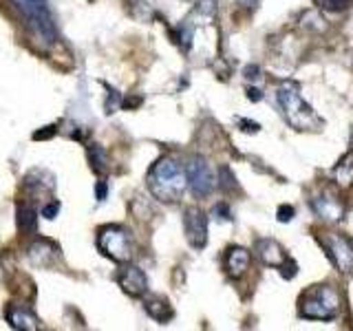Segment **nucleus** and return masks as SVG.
Here are the masks:
<instances>
[{
	"mask_svg": "<svg viewBox=\"0 0 353 331\" xmlns=\"http://www.w3.org/2000/svg\"><path fill=\"white\" fill-rule=\"evenodd\" d=\"M188 174L183 172L181 163L170 157H163L152 166L148 174V188L150 192L159 199V201H179L181 194L185 192Z\"/></svg>",
	"mask_w": 353,
	"mask_h": 331,
	"instance_id": "nucleus-1",
	"label": "nucleus"
},
{
	"mask_svg": "<svg viewBox=\"0 0 353 331\" xmlns=\"http://www.w3.org/2000/svg\"><path fill=\"white\" fill-rule=\"evenodd\" d=\"M340 314V294L331 285H316L301 298V316L309 320H334Z\"/></svg>",
	"mask_w": 353,
	"mask_h": 331,
	"instance_id": "nucleus-2",
	"label": "nucleus"
},
{
	"mask_svg": "<svg viewBox=\"0 0 353 331\" xmlns=\"http://www.w3.org/2000/svg\"><path fill=\"white\" fill-rule=\"evenodd\" d=\"M279 102L283 106L285 119L296 130H316L320 126L318 115L312 110V106L305 104V99L294 84H285L279 88Z\"/></svg>",
	"mask_w": 353,
	"mask_h": 331,
	"instance_id": "nucleus-3",
	"label": "nucleus"
},
{
	"mask_svg": "<svg viewBox=\"0 0 353 331\" xmlns=\"http://www.w3.org/2000/svg\"><path fill=\"white\" fill-rule=\"evenodd\" d=\"M42 42H55V22L47 0H11Z\"/></svg>",
	"mask_w": 353,
	"mask_h": 331,
	"instance_id": "nucleus-4",
	"label": "nucleus"
},
{
	"mask_svg": "<svg viewBox=\"0 0 353 331\" xmlns=\"http://www.w3.org/2000/svg\"><path fill=\"white\" fill-rule=\"evenodd\" d=\"M97 248L102 250V254H106L108 259H113L117 263H128L132 257V241L130 234L124 228L110 225L99 230L97 237Z\"/></svg>",
	"mask_w": 353,
	"mask_h": 331,
	"instance_id": "nucleus-5",
	"label": "nucleus"
},
{
	"mask_svg": "<svg viewBox=\"0 0 353 331\" xmlns=\"http://www.w3.org/2000/svg\"><path fill=\"white\" fill-rule=\"evenodd\" d=\"M320 243H323V248L327 250L331 263L336 265V268L340 272H353V245L351 241L336 234V232H327V234L320 239Z\"/></svg>",
	"mask_w": 353,
	"mask_h": 331,
	"instance_id": "nucleus-6",
	"label": "nucleus"
},
{
	"mask_svg": "<svg viewBox=\"0 0 353 331\" xmlns=\"http://www.w3.org/2000/svg\"><path fill=\"white\" fill-rule=\"evenodd\" d=\"M185 174H188V185H190V190L196 199H205L216 188L214 174L210 170L205 159L194 157L190 163H188Z\"/></svg>",
	"mask_w": 353,
	"mask_h": 331,
	"instance_id": "nucleus-7",
	"label": "nucleus"
},
{
	"mask_svg": "<svg viewBox=\"0 0 353 331\" xmlns=\"http://www.w3.org/2000/svg\"><path fill=\"white\" fill-rule=\"evenodd\" d=\"M183 230H185V237L190 241V245L201 250L205 248L208 243V219L201 210L190 208L183 217Z\"/></svg>",
	"mask_w": 353,
	"mask_h": 331,
	"instance_id": "nucleus-8",
	"label": "nucleus"
},
{
	"mask_svg": "<svg viewBox=\"0 0 353 331\" xmlns=\"http://www.w3.org/2000/svg\"><path fill=\"white\" fill-rule=\"evenodd\" d=\"M119 287L130 296H141L143 292L148 290V281H146V274H143L139 268L135 265H128V268L121 270L119 274Z\"/></svg>",
	"mask_w": 353,
	"mask_h": 331,
	"instance_id": "nucleus-9",
	"label": "nucleus"
},
{
	"mask_svg": "<svg viewBox=\"0 0 353 331\" xmlns=\"http://www.w3.org/2000/svg\"><path fill=\"white\" fill-rule=\"evenodd\" d=\"M256 257L265 263L270 265V268H283V263L287 261V254L285 250L281 248V243H276L274 239H261L256 241Z\"/></svg>",
	"mask_w": 353,
	"mask_h": 331,
	"instance_id": "nucleus-10",
	"label": "nucleus"
},
{
	"mask_svg": "<svg viewBox=\"0 0 353 331\" xmlns=\"http://www.w3.org/2000/svg\"><path fill=\"white\" fill-rule=\"evenodd\" d=\"M314 210L320 219L325 221H340L345 217V205L340 203V199L336 194H320L314 199Z\"/></svg>",
	"mask_w": 353,
	"mask_h": 331,
	"instance_id": "nucleus-11",
	"label": "nucleus"
},
{
	"mask_svg": "<svg viewBox=\"0 0 353 331\" xmlns=\"http://www.w3.org/2000/svg\"><path fill=\"white\" fill-rule=\"evenodd\" d=\"M60 259L58 248L49 241H38L29 248V261L36 268H51V265Z\"/></svg>",
	"mask_w": 353,
	"mask_h": 331,
	"instance_id": "nucleus-12",
	"label": "nucleus"
},
{
	"mask_svg": "<svg viewBox=\"0 0 353 331\" xmlns=\"http://www.w3.org/2000/svg\"><path fill=\"white\" fill-rule=\"evenodd\" d=\"M250 268V252L243 250V248H232L228 250L225 254V270L230 276H234V279H239V276H243L248 272Z\"/></svg>",
	"mask_w": 353,
	"mask_h": 331,
	"instance_id": "nucleus-13",
	"label": "nucleus"
},
{
	"mask_svg": "<svg viewBox=\"0 0 353 331\" xmlns=\"http://www.w3.org/2000/svg\"><path fill=\"white\" fill-rule=\"evenodd\" d=\"M7 320L14 329H38L40 327L38 318L33 316L29 309L20 307V305H14V307L7 309Z\"/></svg>",
	"mask_w": 353,
	"mask_h": 331,
	"instance_id": "nucleus-14",
	"label": "nucleus"
},
{
	"mask_svg": "<svg viewBox=\"0 0 353 331\" xmlns=\"http://www.w3.org/2000/svg\"><path fill=\"white\" fill-rule=\"evenodd\" d=\"M143 307H146L148 316L157 320V323H168V320L174 316L172 307L161 296H150V298H146V301H143Z\"/></svg>",
	"mask_w": 353,
	"mask_h": 331,
	"instance_id": "nucleus-15",
	"label": "nucleus"
},
{
	"mask_svg": "<svg viewBox=\"0 0 353 331\" xmlns=\"http://www.w3.org/2000/svg\"><path fill=\"white\" fill-rule=\"evenodd\" d=\"M16 223H18V230L20 232H25V234H31V232L38 228L36 208H31L27 203L18 205V219H16Z\"/></svg>",
	"mask_w": 353,
	"mask_h": 331,
	"instance_id": "nucleus-16",
	"label": "nucleus"
},
{
	"mask_svg": "<svg viewBox=\"0 0 353 331\" xmlns=\"http://www.w3.org/2000/svg\"><path fill=\"white\" fill-rule=\"evenodd\" d=\"M334 177H336L338 185H342V188L353 185V152H347L345 157L338 161Z\"/></svg>",
	"mask_w": 353,
	"mask_h": 331,
	"instance_id": "nucleus-17",
	"label": "nucleus"
},
{
	"mask_svg": "<svg viewBox=\"0 0 353 331\" xmlns=\"http://www.w3.org/2000/svg\"><path fill=\"white\" fill-rule=\"evenodd\" d=\"M88 159H91V168L95 172H106V168H108V157H106V152L99 148V146H91V148H88Z\"/></svg>",
	"mask_w": 353,
	"mask_h": 331,
	"instance_id": "nucleus-18",
	"label": "nucleus"
},
{
	"mask_svg": "<svg viewBox=\"0 0 353 331\" xmlns=\"http://www.w3.org/2000/svg\"><path fill=\"white\" fill-rule=\"evenodd\" d=\"M316 3L327 11H345L351 7L353 0H316Z\"/></svg>",
	"mask_w": 353,
	"mask_h": 331,
	"instance_id": "nucleus-19",
	"label": "nucleus"
},
{
	"mask_svg": "<svg viewBox=\"0 0 353 331\" xmlns=\"http://www.w3.org/2000/svg\"><path fill=\"white\" fill-rule=\"evenodd\" d=\"M214 14H216V3L214 0H201L199 3V7H196V16H203V18H214Z\"/></svg>",
	"mask_w": 353,
	"mask_h": 331,
	"instance_id": "nucleus-20",
	"label": "nucleus"
},
{
	"mask_svg": "<svg viewBox=\"0 0 353 331\" xmlns=\"http://www.w3.org/2000/svg\"><path fill=\"white\" fill-rule=\"evenodd\" d=\"M212 214H214V219H219V221H230V219H232V212H230V208H228L225 203L214 205Z\"/></svg>",
	"mask_w": 353,
	"mask_h": 331,
	"instance_id": "nucleus-21",
	"label": "nucleus"
},
{
	"mask_svg": "<svg viewBox=\"0 0 353 331\" xmlns=\"http://www.w3.org/2000/svg\"><path fill=\"white\" fill-rule=\"evenodd\" d=\"M294 219V208L292 205H281L279 208V221L281 223H287V221Z\"/></svg>",
	"mask_w": 353,
	"mask_h": 331,
	"instance_id": "nucleus-22",
	"label": "nucleus"
},
{
	"mask_svg": "<svg viewBox=\"0 0 353 331\" xmlns=\"http://www.w3.org/2000/svg\"><path fill=\"white\" fill-rule=\"evenodd\" d=\"M58 210H60V203L55 201V203H49V205H44L42 214L47 217V219H55V214H58Z\"/></svg>",
	"mask_w": 353,
	"mask_h": 331,
	"instance_id": "nucleus-23",
	"label": "nucleus"
},
{
	"mask_svg": "<svg viewBox=\"0 0 353 331\" xmlns=\"http://www.w3.org/2000/svg\"><path fill=\"white\" fill-rule=\"evenodd\" d=\"M261 71H259V66H248V69H245V77H248V80H259V75Z\"/></svg>",
	"mask_w": 353,
	"mask_h": 331,
	"instance_id": "nucleus-24",
	"label": "nucleus"
},
{
	"mask_svg": "<svg viewBox=\"0 0 353 331\" xmlns=\"http://www.w3.org/2000/svg\"><path fill=\"white\" fill-rule=\"evenodd\" d=\"M248 97L252 99V102H259V99H261L263 95H261L259 88H250V91H248Z\"/></svg>",
	"mask_w": 353,
	"mask_h": 331,
	"instance_id": "nucleus-25",
	"label": "nucleus"
},
{
	"mask_svg": "<svg viewBox=\"0 0 353 331\" xmlns=\"http://www.w3.org/2000/svg\"><path fill=\"white\" fill-rule=\"evenodd\" d=\"M104 197H106V183L99 181V185H97V199H99V201H104Z\"/></svg>",
	"mask_w": 353,
	"mask_h": 331,
	"instance_id": "nucleus-26",
	"label": "nucleus"
}]
</instances>
